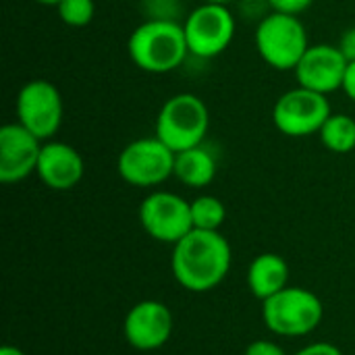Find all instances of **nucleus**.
Wrapping results in <instances>:
<instances>
[{"label":"nucleus","instance_id":"obj_1","mask_svg":"<svg viewBox=\"0 0 355 355\" xmlns=\"http://www.w3.org/2000/svg\"><path fill=\"white\" fill-rule=\"evenodd\" d=\"M233 262V252L220 231L193 229L173 245L171 270L175 281L193 293L218 287Z\"/></svg>","mask_w":355,"mask_h":355},{"label":"nucleus","instance_id":"obj_2","mask_svg":"<svg viewBox=\"0 0 355 355\" xmlns=\"http://www.w3.org/2000/svg\"><path fill=\"white\" fill-rule=\"evenodd\" d=\"M127 50L133 64L152 75L175 71L189 54L185 29L175 19L144 21L129 35Z\"/></svg>","mask_w":355,"mask_h":355},{"label":"nucleus","instance_id":"obj_3","mask_svg":"<svg viewBox=\"0 0 355 355\" xmlns=\"http://www.w3.org/2000/svg\"><path fill=\"white\" fill-rule=\"evenodd\" d=\"M308 48V31L297 15L270 10L258 21L256 50L268 67L277 71H295Z\"/></svg>","mask_w":355,"mask_h":355},{"label":"nucleus","instance_id":"obj_4","mask_svg":"<svg viewBox=\"0 0 355 355\" xmlns=\"http://www.w3.org/2000/svg\"><path fill=\"white\" fill-rule=\"evenodd\" d=\"M324 318L320 297L304 287H285L262 302V320L279 337H306L314 333Z\"/></svg>","mask_w":355,"mask_h":355},{"label":"nucleus","instance_id":"obj_5","mask_svg":"<svg viewBox=\"0 0 355 355\" xmlns=\"http://www.w3.org/2000/svg\"><path fill=\"white\" fill-rule=\"evenodd\" d=\"M210 127L206 102L189 92L168 98L156 116V137L173 152H183L202 146Z\"/></svg>","mask_w":355,"mask_h":355},{"label":"nucleus","instance_id":"obj_6","mask_svg":"<svg viewBox=\"0 0 355 355\" xmlns=\"http://www.w3.org/2000/svg\"><path fill=\"white\" fill-rule=\"evenodd\" d=\"M175 154L162 139L139 137L127 144L116 160L121 179L133 187H158L175 177Z\"/></svg>","mask_w":355,"mask_h":355},{"label":"nucleus","instance_id":"obj_7","mask_svg":"<svg viewBox=\"0 0 355 355\" xmlns=\"http://www.w3.org/2000/svg\"><path fill=\"white\" fill-rule=\"evenodd\" d=\"M331 114V102L324 94L297 85L275 102L272 123L287 137H310L320 133Z\"/></svg>","mask_w":355,"mask_h":355},{"label":"nucleus","instance_id":"obj_8","mask_svg":"<svg viewBox=\"0 0 355 355\" xmlns=\"http://www.w3.org/2000/svg\"><path fill=\"white\" fill-rule=\"evenodd\" d=\"M189 54L198 58H214L223 54L235 37V15L227 4L202 2L183 23Z\"/></svg>","mask_w":355,"mask_h":355},{"label":"nucleus","instance_id":"obj_9","mask_svg":"<svg viewBox=\"0 0 355 355\" xmlns=\"http://www.w3.org/2000/svg\"><path fill=\"white\" fill-rule=\"evenodd\" d=\"M64 104L58 87L46 79L27 81L17 96V123L48 141L62 125Z\"/></svg>","mask_w":355,"mask_h":355},{"label":"nucleus","instance_id":"obj_10","mask_svg":"<svg viewBox=\"0 0 355 355\" xmlns=\"http://www.w3.org/2000/svg\"><path fill=\"white\" fill-rule=\"evenodd\" d=\"M144 231L160 243H177L193 231L191 202L173 191H152L139 206Z\"/></svg>","mask_w":355,"mask_h":355},{"label":"nucleus","instance_id":"obj_11","mask_svg":"<svg viewBox=\"0 0 355 355\" xmlns=\"http://www.w3.org/2000/svg\"><path fill=\"white\" fill-rule=\"evenodd\" d=\"M123 333L133 349H160L173 335V314L166 304L158 300H144L127 312Z\"/></svg>","mask_w":355,"mask_h":355},{"label":"nucleus","instance_id":"obj_12","mask_svg":"<svg viewBox=\"0 0 355 355\" xmlns=\"http://www.w3.org/2000/svg\"><path fill=\"white\" fill-rule=\"evenodd\" d=\"M42 139L27 131L21 123H8L0 129V181L4 185L19 183L37 171Z\"/></svg>","mask_w":355,"mask_h":355},{"label":"nucleus","instance_id":"obj_13","mask_svg":"<svg viewBox=\"0 0 355 355\" xmlns=\"http://www.w3.org/2000/svg\"><path fill=\"white\" fill-rule=\"evenodd\" d=\"M349 60L339 50V46L331 44H316L310 46L295 67V77L302 87L329 96L343 87L345 71Z\"/></svg>","mask_w":355,"mask_h":355},{"label":"nucleus","instance_id":"obj_14","mask_svg":"<svg viewBox=\"0 0 355 355\" xmlns=\"http://www.w3.org/2000/svg\"><path fill=\"white\" fill-rule=\"evenodd\" d=\"M35 173L46 187L54 191H67L81 183L85 175V162L73 146L64 141H46L42 144Z\"/></svg>","mask_w":355,"mask_h":355},{"label":"nucleus","instance_id":"obj_15","mask_svg":"<svg viewBox=\"0 0 355 355\" xmlns=\"http://www.w3.org/2000/svg\"><path fill=\"white\" fill-rule=\"evenodd\" d=\"M289 281V266L283 256L279 254H260L252 260L248 268V287L254 297L266 302L268 297L277 295L287 287Z\"/></svg>","mask_w":355,"mask_h":355},{"label":"nucleus","instance_id":"obj_16","mask_svg":"<svg viewBox=\"0 0 355 355\" xmlns=\"http://www.w3.org/2000/svg\"><path fill=\"white\" fill-rule=\"evenodd\" d=\"M216 171V158L204 146H196L175 154V177L187 187H208L214 181Z\"/></svg>","mask_w":355,"mask_h":355},{"label":"nucleus","instance_id":"obj_17","mask_svg":"<svg viewBox=\"0 0 355 355\" xmlns=\"http://www.w3.org/2000/svg\"><path fill=\"white\" fill-rule=\"evenodd\" d=\"M318 135L322 146L335 154H349L355 150V121L349 114L333 112Z\"/></svg>","mask_w":355,"mask_h":355},{"label":"nucleus","instance_id":"obj_18","mask_svg":"<svg viewBox=\"0 0 355 355\" xmlns=\"http://www.w3.org/2000/svg\"><path fill=\"white\" fill-rule=\"evenodd\" d=\"M191 218L193 229L220 231L227 218V208L216 196H200L191 202Z\"/></svg>","mask_w":355,"mask_h":355},{"label":"nucleus","instance_id":"obj_19","mask_svg":"<svg viewBox=\"0 0 355 355\" xmlns=\"http://www.w3.org/2000/svg\"><path fill=\"white\" fill-rule=\"evenodd\" d=\"M56 10L60 21L69 27H85L96 15V4L94 0H60Z\"/></svg>","mask_w":355,"mask_h":355},{"label":"nucleus","instance_id":"obj_20","mask_svg":"<svg viewBox=\"0 0 355 355\" xmlns=\"http://www.w3.org/2000/svg\"><path fill=\"white\" fill-rule=\"evenodd\" d=\"M314 0H268L272 10L279 12H287V15H302L304 10H308L312 6Z\"/></svg>","mask_w":355,"mask_h":355},{"label":"nucleus","instance_id":"obj_21","mask_svg":"<svg viewBox=\"0 0 355 355\" xmlns=\"http://www.w3.org/2000/svg\"><path fill=\"white\" fill-rule=\"evenodd\" d=\"M243 355H287V354H285V349H283L281 345H277V343H272V341L258 339V341H254V343H250V345H248V349H245V354Z\"/></svg>","mask_w":355,"mask_h":355},{"label":"nucleus","instance_id":"obj_22","mask_svg":"<svg viewBox=\"0 0 355 355\" xmlns=\"http://www.w3.org/2000/svg\"><path fill=\"white\" fill-rule=\"evenodd\" d=\"M293 355H343L339 347H335L333 343H312V345H306L304 349H300L297 354Z\"/></svg>","mask_w":355,"mask_h":355},{"label":"nucleus","instance_id":"obj_23","mask_svg":"<svg viewBox=\"0 0 355 355\" xmlns=\"http://www.w3.org/2000/svg\"><path fill=\"white\" fill-rule=\"evenodd\" d=\"M339 50L345 54V58H347L349 62L355 60V27L347 29V31L341 35V40H339Z\"/></svg>","mask_w":355,"mask_h":355},{"label":"nucleus","instance_id":"obj_24","mask_svg":"<svg viewBox=\"0 0 355 355\" xmlns=\"http://www.w3.org/2000/svg\"><path fill=\"white\" fill-rule=\"evenodd\" d=\"M341 89L349 96V100L355 102V60H352L347 64V71H345V79H343V87Z\"/></svg>","mask_w":355,"mask_h":355},{"label":"nucleus","instance_id":"obj_25","mask_svg":"<svg viewBox=\"0 0 355 355\" xmlns=\"http://www.w3.org/2000/svg\"><path fill=\"white\" fill-rule=\"evenodd\" d=\"M0 355H25V352H21V349L15 347V345H4V347L0 349Z\"/></svg>","mask_w":355,"mask_h":355},{"label":"nucleus","instance_id":"obj_26","mask_svg":"<svg viewBox=\"0 0 355 355\" xmlns=\"http://www.w3.org/2000/svg\"><path fill=\"white\" fill-rule=\"evenodd\" d=\"M33 2L44 4V6H58L60 4V0H33Z\"/></svg>","mask_w":355,"mask_h":355},{"label":"nucleus","instance_id":"obj_27","mask_svg":"<svg viewBox=\"0 0 355 355\" xmlns=\"http://www.w3.org/2000/svg\"><path fill=\"white\" fill-rule=\"evenodd\" d=\"M204 2H208V4H227L229 6L231 0H204Z\"/></svg>","mask_w":355,"mask_h":355}]
</instances>
